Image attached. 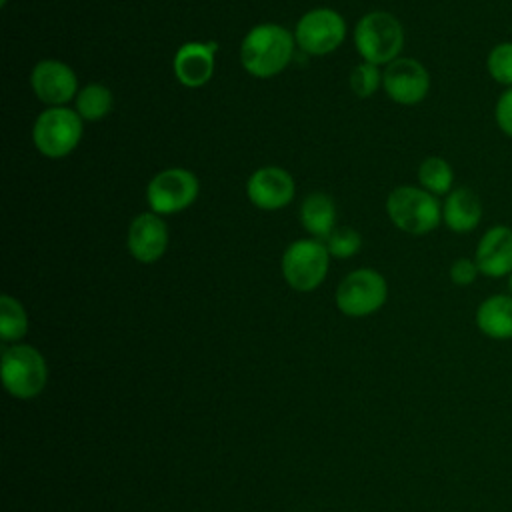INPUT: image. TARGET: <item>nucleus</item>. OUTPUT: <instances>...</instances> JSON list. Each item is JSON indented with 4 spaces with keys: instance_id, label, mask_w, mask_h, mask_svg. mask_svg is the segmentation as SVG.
I'll use <instances>...</instances> for the list:
<instances>
[{
    "instance_id": "nucleus-1",
    "label": "nucleus",
    "mask_w": 512,
    "mask_h": 512,
    "mask_svg": "<svg viewBox=\"0 0 512 512\" xmlns=\"http://www.w3.org/2000/svg\"><path fill=\"white\" fill-rule=\"evenodd\" d=\"M294 36L278 24L254 26L240 44V62L256 78L280 74L294 54Z\"/></svg>"
},
{
    "instance_id": "nucleus-25",
    "label": "nucleus",
    "mask_w": 512,
    "mask_h": 512,
    "mask_svg": "<svg viewBox=\"0 0 512 512\" xmlns=\"http://www.w3.org/2000/svg\"><path fill=\"white\" fill-rule=\"evenodd\" d=\"M494 120L502 134L512 138V88H506L494 106Z\"/></svg>"
},
{
    "instance_id": "nucleus-9",
    "label": "nucleus",
    "mask_w": 512,
    "mask_h": 512,
    "mask_svg": "<svg viewBox=\"0 0 512 512\" xmlns=\"http://www.w3.org/2000/svg\"><path fill=\"white\" fill-rule=\"evenodd\" d=\"M198 196V178L184 168H166L158 172L148 188L146 198L154 214H174L188 208Z\"/></svg>"
},
{
    "instance_id": "nucleus-17",
    "label": "nucleus",
    "mask_w": 512,
    "mask_h": 512,
    "mask_svg": "<svg viewBox=\"0 0 512 512\" xmlns=\"http://www.w3.org/2000/svg\"><path fill=\"white\" fill-rule=\"evenodd\" d=\"M478 330L492 340H512V294H494L476 310Z\"/></svg>"
},
{
    "instance_id": "nucleus-14",
    "label": "nucleus",
    "mask_w": 512,
    "mask_h": 512,
    "mask_svg": "<svg viewBox=\"0 0 512 512\" xmlns=\"http://www.w3.org/2000/svg\"><path fill=\"white\" fill-rule=\"evenodd\" d=\"M168 246V228L160 214L144 212L138 214L128 230V250L130 254L142 262L152 264L156 262Z\"/></svg>"
},
{
    "instance_id": "nucleus-22",
    "label": "nucleus",
    "mask_w": 512,
    "mask_h": 512,
    "mask_svg": "<svg viewBox=\"0 0 512 512\" xmlns=\"http://www.w3.org/2000/svg\"><path fill=\"white\" fill-rule=\"evenodd\" d=\"M486 70L494 82L512 88V42H500L488 52Z\"/></svg>"
},
{
    "instance_id": "nucleus-26",
    "label": "nucleus",
    "mask_w": 512,
    "mask_h": 512,
    "mask_svg": "<svg viewBox=\"0 0 512 512\" xmlns=\"http://www.w3.org/2000/svg\"><path fill=\"white\" fill-rule=\"evenodd\" d=\"M480 274L474 258H456L450 266V280L456 286H468L476 280V276Z\"/></svg>"
},
{
    "instance_id": "nucleus-13",
    "label": "nucleus",
    "mask_w": 512,
    "mask_h": 512,
    "mask_svg": "<svg viewBox=\"0 0 512 512\" xmlns=\"http://www.w3.org/2000/svg\"><path fill=\"white\" fill-rule=\"evenodd\" d=\"M246 194L254 206L262 210H278L294 198V180L278 166H264L248 178Z\"/></svg>"
},
{
    "instance_id": "nucleus-2",
    "label": "nucleus",
    "mask_w": 512,
    "mask_h": 512,
    "mask_svg": "<svg viewBox=\"0 0 512 512\" xmlns=\"http://www.w3.org/2000/svg\"><path fill=\"white\" fill-rule=\"evenodd\" d=\"M386 212L396 228L412 236L432 232L442 220V208L434 194L416 186H398L388 194Z\"/></svg>"
},
{
    "instance_id": "nucleus-12",
    "label": "nucleus",
    "mask_w": 512,
    "mask_h": 512,
    "mask_svg": "<svg viewBox=\"0 0 512 512\" xmlns=\"http://www.w3.org/2000/svg\"><path fill=\"white\" fill-rule=\"evenodd\" d=\"M474 262L482 276L504 278L512 274V228L496 224L476 244Z\"/></svg>"
},
{
    "instance_id": "nucleus-11",
    "label": "nucleus",
    "mask_w": 512,
    "mask_h": 512,
    "mask_svg": "<svg viewBox=\"0 0 512 512\" xmlns=\"http://www.w3.org/2000/svg\"><path fill=\"white\" fill-rule=\"evenodd\" d=\"M34 94L50 106H64L78 92V80L72 68L60 60H42L30 74Z\"/></svg>"
},
{
    "instance_id": "nucleus-15",
    "label": "nucleus",
    "mask_w": 512,
    "mask_h": 512,
    "mask_svg": "<svg viewBox=\"0 0 512 512\" xmlns=\"http://www.w3.org/2000/svg\"><path fill=\"white\" fill-rule=\"evenodd\" d=\"M218 44L208 42H188L178 48L174 56V74L178 82L186 88L204 86L214 72V52Z\"/></svg>"
},
{
    "instance_id": "nucleus-21",
    "label": "nucleus",
    "mask_w": 512,
    "mask_h": 512,
    "mask_svg": "<svg viewBox=\"0 0 512 512\" xmlns=\"http://www.w3.org/2000/svg\"><path fill=\"white\" fill-rule=\"evenodd\" d=\"M28 330V318L18 300L4 294L0 298V336L4 342L18 340Z\"/></svg>"
},
{
    "instance_id": "nucleus-23",
    "label": "nucleus",
    "mask_w": 512,
    "mask_h": 512,
    "mask_svg": "<svg viewBox=\"0 0 512 512\" xmlns=\"http://www.w3.org/2000/svg\"><path fill=\"white\" fill-rule=\"evenodd\" d=\"M380 84H382V72L378 70L376 64L362 62L354 66V70L350 72V88L360 98L372 96Z\"/></svg>"
},
{
    "instance_id": "nucleus-20",
    "label": "nucleus",
    "mask_w": 512,
    "mask_h": 512,
    "mask_svg": "<svg viewBox=\"0 0 512 512\" xmlns=\"http://www.w3.org/2000/svg\"><path fill=\"white\" fill-rule=\"evenodd\" d=\"M78 116L88 122L102 120L112 110V94L104 84H86L76 94Z\"/></svg>"
},
{
    "instance_id": "nucleus-28",
    "label": "nucleus",
    "mask_w": 512,
    "mask_h": 512,
    "mask_svg": "<svg viewBox=\"0 0 512 512\" xmlns=\"http://www.w3.org/2000/svg\"><path fill=\"white\" fill-rule=\"evenodd\" d=\"M0 2H2V4H6V0H0Z\"/></svg>"
},
{
    "instance_id": "nucleus-3",
    "label": "nucleus",
    "mask_w": 512,
    "mask_h": 512,
    "mask_svg": "<svg viewBox=\"0 0 512 512\" xmlns=\"http://www.w3.org/2000/svg\"><path fill=\"white\" fill-rule=\"evenodd\" d=\"M354 42L364 62L388 66L390 62L400 58L398 54L404 46V30L396 16L378 10L358 20L354 30Z\"/></svg>"
},
{
    "instance_id": "nucleus-7",
    "label": "nucleus",
    "mask_w": 512,
    "mask_h": 512,
    "mask_svg": "<svg viewBox=\"0 0 512 512\" xmlns=\"http://www.w3.org/2000/svg\"><path fill=\"white\" fill-rule=\"evenodd\" d=\"M388 296V286L382 274L370 268L350 272L336 290V306L346 316H368L382 308Z\"/></svg>"
},
{
    "instance_id": "nucleus-5",
    "label": "nucleus",
    "mask_w": 512,
    "mask_h": 512,
    "mask_svg": "<svg viewBox=\"0 0 512 512\" xmlns=\"http://www.w3.org/2000/svg\"><path fill=\"white\" fill-rule=\"evenodd\" d=\"M328 260L330 252L320 240H296L282 254L284 280L298 292H310L326 278Z\"/></svg>"
},
{
    "instance_id": "nucleus-8",
    "label": "nucleus",
    "mask_w": 512,
    "mask_h": 512,
    "mask_svg": "<svg viewBox=\"0 0 512 512\" xmlns=\"http://www.w3.org/2000/svg\"><path fill=\"white\" fill-rule=\"evenodd\" d=\"M346 36L344 18L330 8H314L306 12L294 32L296 44L312 56H324L336 50Z\"/></svg>"
},
{
    "instance_id": "nucleus-10",
    "label": "nucleus",
    "mask_w": 512,
    "mask_h": 512,
    "mask_svg": "<svg viewBox=\"0 0 512 512\" xmlns=\"http://www.w3.org/2000/svg\"><path fill=\"white\" fill-rule=\"evenodd\" d=\"M386 94L404 106L422 102L430 90L428 70L414 58H396L382 74Z\"/></svg>"
},
{
    "instance_id": "nucleus-18",
    "label": "nucleus",
    "mask_w": 512,
    "mask_h": 512,
    "mask_svg": "<svg viewBox=\"0 0 512 512\" xmlns=\"http://www.w3.org/2000/svg\"><path fill=\"white\" fill-rule=\"evenodd\" d=\"M336 208L330 196L326 194H310L300 208L302 226L316 238H328L334 232Z\"/></svg>"
},
{
    "instance_id": "nucleus-24",
    "label": "nucleus",
    "mask_w": 512,
    "mask_h": 512,
    "mask_svg": "<svg viewBox=\"0 0 512 512\" xmlns=\"http://www.w3.org/2000/svg\"><path fill=\"white\" fill-rule=\"evenodd\" d=\"M360 246H362V238L352 228H336L326 238V248L330 256H336V258H350L360 250Z\"/></svg>"
},
{
    "instance_id": "nucleus-27",
    "label": "nucleus",
    "mask_w": 512,
    "mask_h": 512,
    "mask_svg": "<svg viewBox=\"0 0 512 512\" xmlns=\"http://www.w3.org/2000/svg\"><path fill=\"white\" fill-rule=\"evenodd\" d=\"M508 288H510V294H512V274L508 276Z\"/></svg>"
},
{
    "instance_id": "nucleus-6",
    "label": "nucleus",
    "mask_w": 512,
    "mask_h": 512,
    "mask_svg": "<svg viewBox=\"0 0 512 512\" xmlns=\"http://www.w3.org/2000/svg\"><path fill=\"white\" fill-rule=\"evenodd\" d=\"M48 368L32 346H12L2 354V382L16 398H34L44 390Z\"/></svg>"
},
{
    "instance_id": "nucleus-4",
    "label": "nucleus",
    "mask_w": 512,
    "mask_h": 512,
    "mask_svg": "<svg viewBox=\"0 0 512 512\" xmlns=\"http://www.w3.org/2000/svg\"><path fill=\"white\" fill-rule=\"evenodd\" d=\"M82 138V118L66 106L46 108L34 122L32 140L48 158L68 156Z\"/></svg>"
},
{
    "instance_id": "nucleus-16",
    "label": "nucleus",
    "mask_w": 512,
    "mask_h": 512,
    "mask_svg": "<svg viewBox=\"0 0 512 512\" xmlns=\"http://www.w3.org/2000/svg\"><path fill=\"white\" fill-rule=\"evenodd\" d=\"M444 224L456 234L472 232L482 220V202L470 188L452 190L442 206Z\"/></svg>"
},
{
    "instance_id": "nucleus-19",
    "label": "nucleus",
    "mask_w": 512,
    "mask_h": 512,
    "mask_svg": "<svg viewBox=\"0 0 512 512\" xmlns=\"http://www.w3.org/2000/svg\"><path fill=\"white\" fill-rule=\"evenodd\" d=\"M418 182L426 192H430L434 196L450 194L452 184H454L452 166L440 156H428L418 166Z\"/></svg>"
}]
</instances>
